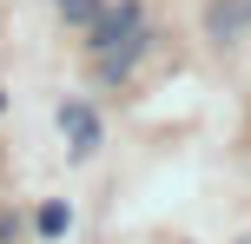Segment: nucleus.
<instances>
[{
    "mask_svg": "<svg viewBox=\"0 0 251 244\" xmlns=\"http://www.w3.org/2000/svg\"><path fill=\"white\" fill-rule=\"evenodd\" d=\"M60 126L73 132V152H93V145H100V119H93L86 106H66V112H60Z\"/></svg>",
    "mask_w": 251,
    "mask_h": 244,
    "instance_id": "obj_1",
    "label": "nucleus"
},
{
    "mask_svg": "<svg viewBox=\"0 0 251 244\" xmlns=\"http://www.w3.org/2000/svg\"><path fill=\"white\" fill-rule=\"evenodd\" d=\"M40 231L60 238V231H66V205H47V211H40Z\"/></svg>",
    "mask_w": 251,
    "mask_h": 244,
    "instance_id": "obj_2",
    "label": "nucleus"
},
{
    "mask_svg": "<svg viewBox=\"0 0 251 244\" xmlns=\"http://www.w3.org/2000/svg\"><path fill=\"white\" fill-rule=\"evenodd\" d=\"M66 7V20H93V13H100V0H60Z\"/></svg>",
    "mask_w": 251,
    "mask_h": 244,
    "instance_id": "obj_3",
    "label": "nucleus"
},
{
    "mask_svg": "<svg viewBox=\"0 0 251 244\" xmlns=\"http://www.w3.org/2000/svg\"><path fill=\"white\" fill-rule=\"evenodd\" d=\"M7 231H13V224H7V218H0V238H7Z\"/></svg>",
    "mask_w": 251,
    "mask_h": 244,
    "instance_id": "obj_4",
    "label": "nucleus"
}]
</instances>
